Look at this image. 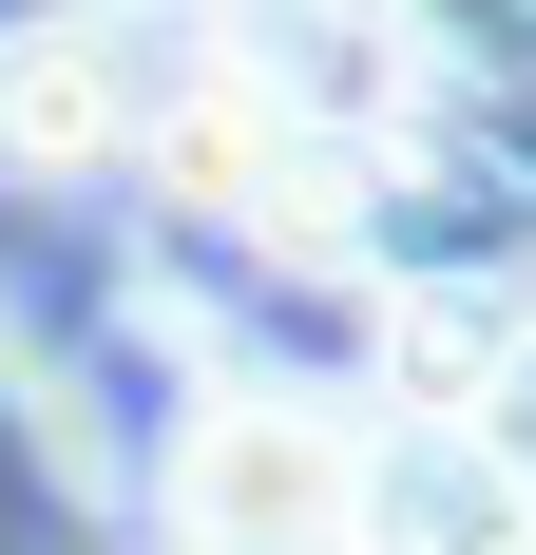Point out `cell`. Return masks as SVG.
Wrapping results in <instances>:
<instances>
[{"mask_svg": "<svg viewBox=\"0 0 536 555\" xmlns=\"http://www.w3.org/2000/svg\"><path fill=\"white\" fill-rule=\"evenodd\" d=\"M173 555H365V441L288 384L173 422Z\"/></svg>", "mask_w": 536, "mask_h": 555, "instance_id": "obj_1", "label": "cell"}, {"mask_svg": "<svg viewBox=\"0 0 536 555\" xmlns=\"http://www.w3.org/2000/svg\"><path fill=\"white\" fill-rule=\"evenodd\" d=\"M115 20H212V0H115Z\"/></svg>", "mask_w": 536, "mask_h": 555, "instance_id": "obj_2", "label": "cell"}]
</instances>
